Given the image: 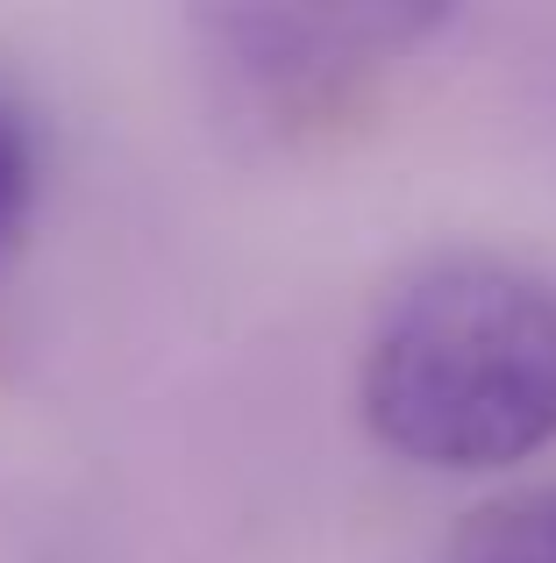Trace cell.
<instances>
[{
  "mask_svg": "<svg viewBox=\"0 0 556 563\" xmlns=\"http://www.w3.org/2000/svg\"><path fill=\"white\" fill-rule=\"evenodd\" d=\"M449 563H556V485L486 499L457 528Z\"/></svg>",
  "mask_w": 556,
  "mask_h": 563,
  "instance_id": "7a4b0ae2",
  "label": "cell"
},
{
  "mask_svg": "<svg viewBox=\"0 0 556 563\" xmlns=\"http://www.w3.org/2000/svg\"><path fill=\"white\" fill-rule=\"evenodd\" d=\"M357 399L421 471H507L556 442V292L500 257H443L386 300Z\"/></svg>",
  "mask_w": 556,
  "mask_h": 563,
  "instance_id": "6da1fadb",
  "label": "cell"
},
{
  "mask_svg": "<svg viewBox=\"0 0 556 563\" xmlns=\"http://www.w3.org/2000/svg\"><path fill=\"white\" fill-rule=\"evenodd\" d=\"M29 200H36V122L22 114V100L0 93V250L22 235Z\"/></svg>",
  "mask_w": 556,
  "mask_h": 563,
  "instance_id": "3957f363",
  "label": "cell"
}]
</instances>
